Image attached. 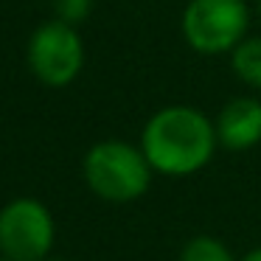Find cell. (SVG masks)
<instances>
[{
    "label": "cell",
    "mask_w": 261,
    "mask_h": 261,
    "mask_svg": "<svg viewBox=\"0 0 261 261\" xmlns=\"http://www.w3.org/2000/svg\"><path fill=\"white\" fill-rule=\"evenodd\" d=\"M138 146L154 174L191 177L214 160L219 138L208 113L194 104H169L149 115Z\"/></svg>",
    "instance_id": "obj_1"
},
{
    "label": "cell",
    "mask_w": 261,
    "mask_h": 261,
    "mask_svg": "<svg viewBox=\"0 0 261 261\" xmlns=\"http://www.w3.org/2000/svg\"><path fill=\"white\" fill-rule=\"evenodd\" d=\"M85 182L98 199L113 205H129L141 199L152 186L154 169L141 146L126 141H98L82 160Z\"/></svg>",
    "instance_id": "obj_2"
},
{
    "label": "cell",
    "mask_w": 261,
    "mask_h": 261,
    "mask_svg": "<svg viewBox=\"0 0 261 261\" xmlns=\"http://www.w3.org/2000/svg\"><path fill=\"white\" fill-rule=\"evenodd\" d=\"M247 0H188L180 17V34L199 57H230L250 34Z\"/></svg>",
    "instance_id": "obj_3"
},
{
    "label": "cell",
    "mask_w": 261,
    "mask_h": 261,
    "mask_svg": "<svg viewBox=\"0 0 261 261\" xmlns=\"http://www.w3.org/2000/svg\"><path fill=\"white\" fill-rule=\"evenodd\" d=\"M29 68L45 87H68L85 68V42L76 25L48 20L29 40Z\"/></svg>",
    "instance_id": "obj_4"
},
{
    "label": "cell",
    "mask_w": 261,
    "mask_h": 261,
    "mask_svg": "<svg viewBox=\"0 0 261 261\" xmlns=\"http://www.w3.org/2000/svg\"><path fill=\"white\" fill-rule=\"evenodd\" d=\"M57 227L40 199L20 197L0 211V255L9 261H42L51 255Z\"/></svg>",
    "instance_id": "obj_5"
},
{
    "label": "cell",
    "mask_w": 261,
    "mask_h": 261,
    "mask_svg": "<svg viewBox=\"0 0 261 261\" xmlns=\"http://www.w3.org/2000/svg\"><path fill=\"white\" fill-rule=\"evenodd\" d=\"M219 149L227 152H247L261 143V98L253 93L233 96L219 107L214 118Z\"/></svg>",
    "instance_id": "obj_6"
},
{
    "label": "cell",
    "mask_w": 261,
    "mask_h": 261,
    "mask_svg": "<svg viewBox=\"0 0 261 261\" xmlns=\"http://www.w3.org/2000/svg\"><path fill=\"white\" fill-rule=\"evenodd\" d=\"M230 70L244 87L261 90V34H247L230 51Z\"/></svg>",
    "instance_id": "obj_7"
},
{
    "label": "cell",
    "mask_w": 261,
    "mask_h": 261,
    "mask_svg": "<svg viewBox=\"0 0 261 261\" xmlns=\"http://www.w3.org/2000/svg\"><path fill=\"white\" fill-rule=\"evenodd\" d=\"M177 261H239V258L230 253V247L222 239L199 233V236H191L180 247Z\"/></svg>",
    "instance_id": "obj_8"
},
{
    "label": "cell",
    "mask_w": 261,
    "mask_h": 261,
    "mask_svg": "<svg viewBox=\"0 0 261 261\" xmlns=\"http://www.w3.org/2000/svg\"><path fill=\"white\" fill-rule=\"evenodd\" d=\"M51 6H54V17L57 20L79 29V25L93 14L96 0H51Z\"/></svg>",
    "instance_id": "obj_9"
},
{
    "label": "cell",
    "mask_w": 261,
    "mask_h": 261,
    "mask_svg": "<svg viewBox=\"0 0 261 261\" xmlns=\"http://www.w3.org/2000/svg\"><path fill=\"white\" fill-rule=\"evenodd\" d=\"M239 261H261V244H258V247H253V250H247Z\"/></svg>",
    "instance_id": "obj_10"
},
{
    "label": "cell",
    "mask_w": 261,
    "mask_h": 261,
    "mask_svg": "<svg viewBox=\"0 0 261 261\" xmlns=\"http://www.w3.org/2000/svg\"><path fill=\"white\" fill-rule=\"evenodd\" d=\"M255 17H258V23H261V0L255 3Z\"/></svg>",
    "instance_id": "obj_11"
},
{
    "label": "cell",
    "mask_w": 261,
    "mask_h": 261,
    "mask_svg": "<svg viewBox=\"0 0 261 261\" xmlns=\"http://www.w3.org/2000/svg\"><path fill=\"white\" fill-rule=\"evenodd\" d=\"M42 261H68V258H54V255H45Z\"/></svg>",
    "instance_id": "obj_12"
},
{
    "label": "cell",
    "mask_w": 261,
    "mask_h": 261,
    "mask_svg": "<svg viewBox=\"0 0 261 261\" xmlns=\"http://www.w3.org/2000/svg\"><path fill=\"white\" fill-rule=\"evenodd\" d=\"M0 261H9V258H3V255H0Z\"/></svg>",
    "instance_id": "obj_13"
}]
</instances>
